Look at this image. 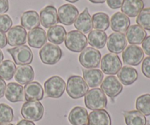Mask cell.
I'll use <instances>...</instances> for the list:
<instances>
[{
	"instance_id": "cell-31",
	"label": "cell",
	"mask_w": 150,
	"mask_h": 125,
	"mask_svg": "<svg viewBox=\"0 0 150 125\" xmlns=\"http://www.w3.org/2000/svg\"><path fill=\"white\" fill-rule=\"evenodd\" d=\"M123 115L126 125H146V117L139 111H126L123 113Z\"/></svg>"
},
{
	"instance_id": "cell-27",
	"label": "cell",
	"mask_w": 150,
	"mask_h": 125,
	"mask_svg": "<svg viewBox=\"0 0 150 125\" xmlns=\"http://www.w3.org/2000/svg\"><path fill=\"white\" fill-rule=\"evenodd\" d=\"M87 125H111V119L105 110L93 111L89 114Z\"/></svg>"
},
{
	"instance_id": "cell-8",
	"label": "cell",
	"mask_w": 150,
	"mask_h": 125,
	"mask_svg": "<svg viewBox=\"0 0 150 125\" xmlns=\"http://www.w3.org/2000/svg\"><path fill=\"white\" fill-rule=\"evenodd\" d=\"M7 52L11 55L14 63L18 65L29 64L33 60L32 50L27 45H20L13 48H8Z\"/></svg>"
},
{
	"instance_id": "cell-40",
	"label": "cell",
	"mask_w": 150,
	"mask_h": 125,
	"mask_svg": "<svg viewBox=\"0 0 150 125\" xmlns=\"http://www.w3.org/2000/svg\"><path fill=\"white\" fill-rule=\"evenodd\" d=\"M142 44L144 53L150 56V36L146 37Z\"/></svg>"
},
{
	"instance_id": "cell-43",
	"label": "cell",
	"mask_w": 150,
	"mask_h": 125,
	"mask_svg": "<svg viewBox=\"0 0 150 125\" xmlns=\"http://www.w3.org/2000/svg\"><path fill=\"white\" fill-rule=\"evenodd\" d=\"M6 86H7V85H6L5 81L0 78V99L4 97V92H5Z\"/></svg>"
},
{
	"instance_id": "cell-9",
	"label": "cell",
	"mask_w": 150,
	"mask_h": 125,
	"mask_svg": "<svg viewBox=\"0 0 150 125\" xmlns=\"http://www.w3.org/2000/svg\"><path fill=\"white\" fill-rule=\"evenodd\" d=\"M122 66V64L120 57L115 54H107L101 59V70L106 75L114 76L117 74Z\"/></svg>"
},
{
	"instance_id": "cell-36",
	"label": "cell",
	"mask_w": 150,
	"mask_h": 125,
	"mask_svg": "<svg viewBox=\"0 0 150 125\" xmlns=\"http://www.w3.org/2000/svg\"><path fill=\"white\" fill-rule=\"evenodd\" d=\"M136 23L144 29L150 31V7L144 8L138 15Z\"/></svg>"
},
{
	"instance_id": "cell-24",
	"label": "cell",
	"mask_w": 150,
	"mask_h": 125,
	"mask_svg": "<svg viewBox=\"0 0 150 125\" xmlns=\"http://www.w3.org/2000/svg\"><path fill=\"white\" fill-rule=\"evenodd\" d=\"M89 114L85 108L76 106L71 110L68 121L72 125H87Z\"/></svg>"
},
{
	"instance_id": "cell-42",
	"label": "cell",
	"mask_w": 150,
	"mask_h": 125,
	"mask_svg": "<svg viewBox=\"0 0 150 125\" xmlns=\"http://www.w3.org/2000/svg\"><path fill=\"white\" fill-rule=\"evenodd\" d=\"M7 36L4 33L0 32V48H4L7 45Z\"/></svg>"
},
{
	"instance_id": "cell-19",
	"label": "cell",
	"mask_w": 150,
	"mask_h": 125,
	"mask_svg": "<svg viewBox=\"0 0 150 125\" xmlns=\"http://www.w3.org/2000/svg\"><path fill=\"white\" fill-rule=\"evenodd\" d=\"M146 32L138 24L129 26L126 31V39L130 45H140L146 37Z\"/></svg>"
},
{
	"instance_id": "cell-1",
	"label": "cell",
	"mask_w": 150,
	"mask_h": 125,
	"mask_svg": "<svg viewBox=\"0 0 150 125\" xmlns=\"http://www.w3.org/2000/svg\"><path fill=\"white\" fill-rule=\"evenodd\" d=\"M66 91L72 99L76 100L86 95L89 91V86L81 76H71L67 79Z\"/></svg>"
},
{
	"instance_id": "cell-33",
	"label": "cell",
	"mask_w": 150,
	"mask_h": 125,
	"mask_svg": "<svg viewBox=\"0 0 150 125\" xmlns=\"http://www.w3.org/2000/svg\"><path fill=\"white\" fill-rule=\"evenodd\" d=\"M16 70V64L11 60H4L0 64V78L4 81H10L14 76Z\"/></svg>"
},
{
	"instance_id": "cell-41",
	"label": "cell",
	"mask_w": 150,
	"mask_h": 125,
	"mask_svg": "<svg viewBox=\"0 0 150 125\" xmlns=\"http://www.w3.org/2000/svg\"><path fill=\"white\" fill-rule=\"evenodd\" d=\"M9 10L8 0H0V15H3Z\"/></svg>"
},
{
	"instance_id": "cell-10",
	"label": "cell",
	"mask_w": 150,
	"mask_h": 125,
	"mask_svg": "<svg viewBox=\"0 0 150 125\" xmlns=\"http://www.w3.org/2000/svg\"><path fill=\"white\" fill-rule=\"evenodd\" d=\"M144 58V53L142 48L135 45L126 47L122 52V60L125 64L138 66Z\"/></svg>"
},
{
	"instance_id": "cell-26",
	"label": "cell",
	"mask_w": 150,
	"mask_h": 125,
	"mask_svg": "<svg viewBox=\"0 0 150 125\" xmlns=\"http://www.w3.org/2000/svg\"><path fill=\"white\" fill-rule=\"evenodd\" d=\"M21 24L25 29L28 30L38 28L40 24L39 14L35 10L24 12L21 16Z\"/></svg>"
},
{
	"instance_id": "cell-11",
	"label": "cell",
	"mask_w": 150,
	"mask_h": 125,
	"mask_svg": "<svg viewBox=\"0 0 150 125\" xmlns=\"http://www.w3.org/2000/svg\"><path fill=\"white\" fill-rule=\"evenodd\" d=\"M59 22L65 26H70L74 23L79 15V10L74 5L65 4L62 5L57 12Z\"/></svg>"
},
{
	"instance_id": "cell-5",
	"label": "cell",
	"mask_w": 150,
	"mask_h": 125,
	"mask_svg": "<svg viewBox=\"0 0 150 125\" xmlns=\"http://www.w3.org/2000/svg\"><path fill=\"white\" fill-rule=\"evenodd\" d=\"M21 114L28 121H38L43 117L44 107L39 101H27L22 105Z\"/></svg>"
},
{
	"instance_id": "cell-12",
	"label": "cell",
	"mask_w": 150,
	"mask_h": 125,
	"mask_svg": "<svg viewBox=\"0 0 150 125\" xmlns=\"http://www.w3.org/2000/svg\"><path fill=\"white\" fill-rule=\"evenodd\" d=\"M100 88L103 92L111 98H114L118 96L123 90L122 83L119 81L117 78L114 76H107L101 83Z\"/></svg>"
},
{
	"instance_id": "cell-15",
	"label": "cell",
	"mask_w": 150,
	"mask_h": 125,
	"mask_svg": "<svg viewBox=\"0 0 150 125\" xmlns=\"http://www.w3.org/2000/svg\"><path fill=\"white\" fill-rule=\"evenodd\" d=\"M40 23L46 29L56 26L59 23L57 10L53 5H48L44 7L40 13Z\"/></svg>"
},
{
	"instance_id": "cell-23",
	"label": "cell",
	"mask_w": 150,
	"mask_h": 125,
	"mask_svg": "<svg viewBox=\"0 0 150 125\" xmlns=\"http://www.w3.org/2000/svg\"><path fill=\"white\" fill-rule=\"evenodd\" d=\"M15 79L20 84L26 85L33 81L35 78V72L32 66L29 64L20 65L16 68L14 75Z\"/></svg>"
},
{
	"instance_id": "cell-22",
	"label": "cell",
	"mask_w": 150,
	"mask_h": 125,
	"mask_svg": "<svg viewBox=\"0 0 150 125\" xmlns=\"http://www.w3.org/2000/svg\"><path fill=\"white\" fill-rule=\"evenodd\" d=\"M144 7L143 0H125L121 7L122 13L127 17L134 18L142 12Z\"/></svg>"
},
{
	"instance_id": "cell-44",
	"label": "cell",
	"mask_w": 150,
	"mask_h": 125,
	"mask_svg": "<svg viewBox=\"0 0 150 125\" xmlns=\"http://www.w3.org/2000/svg\"><path fill=\"white\" fill-rule=\"evenodd\" d=\"M16 125H35V124L33 122V121L23 119V120H21L20 121H18V124Z\"/></svg>"
},
{
	"instance_id": "cell-37",
	"label": "cell",
	"mask_w": 150,
	"mask_h": 125,
	"mask_svg": "<svg viewBox=\"0 0 150 125\" xmlns=\"http://www.w3.org/2000/svg\"><path fill=\"white\" fill-rule=\"evenodd\" d=\"M13 20L8 15H0V32L5 34L11 29Z\"/></svg>"
},
{
	"instance_id": "cell-48",
	"label": "cell",
	"mask_w": 150,
	"mask_h": 125,
	"mask_svg": "<svg viewBox=\"0 0 150 125\" xmlns=\"http://www.w3.org/2000/svg\"><path fill=\"white\" fill-rule=\"evenodd\" d=\"M0 125H13V124H10V123H5V124H1Z\"/></svg>"
},
{
	"instance_id": "cell-13",
	"label": "cell",
	"mask_w": 150,
	"mask_h": 125,
	"mask_svg": "<svg viewBox=\"0 0 150 125\" xmlns=\"http://www.w3.org/2000/svg\"><path fill=\"white\" fill-rule=\"evenodd\" d=\"M107 48L112 54H118L123 52L127 47V41L125 35L120 32L111 34L107 39Z\"/></svg>"
},
{
	"instance_id": "cell-39",
	"label": "cell",
	"mask_w": 150,
	"mask_h": 125,
	"mask_svg": "<svg viewBox=\"0 0 150 125\" xmlns=\"http://www.w3.org/2000/svg\"><path fill=\"white\" fill-rule=\"evenodd\" d=\"M125 0H106L107 4L113 10L121 8Z\"/></svg>"
},
{
	"instance_id": "cell-21",
	"label": "cell",
	"mask_w": 150,
	"mask_h": 125,
	"mask_svg": "<svg viewBox=\"0 0 150 125\" xmlns=\"http://www.w3.org/2000/svg\"><path fill=\"white\" fill-rule=\"evenodd\" d=\"M5 97L11 102H21L24 100V90L22 85L14 82H10L6 86Z\"/></svg>"
},
{
	"instance_id": "cell-18",
	"label": "cell",
	"mask_w": 150,
	"mask_h": 125,
	"mask_svg": "<svg viewBox=\"0 0 150 125\" xmlns=\"http://www.w3.org/2000/svg\"><path fill=\"white\" fill-rule=\"evenodd\" d=\"M24 99L26 101H40L43 98L44 91L38 81L30 82L25 85Z\"/></svg>"
},
{
	"instance_id": "cell-2",
	"label": "cell",
	"mask_w": 150,
	"mask_h": 125,
	"mask_svg": "<svg viewBox=\"0 0 150 125\" xmlns=\"http://www.w3.org/2000/svg\"><path fill=\"white\" fill-rule=\"evenodd\" d=\"M84 102L86 108L92 111L102 110L106 107V95L100 88H94L88 91L84 97Z\"/></svg>"
},
{
	"instance_id": "cell-38",
	"label": "cell",
	"mask_w": 150,
	"mask_h": 125,
	"mask_svg": "<svg viewBox=\"0 0 150 125\" xmlns=\"http://www.w3.org/2000/svg\"><path fill=\"white\" fill-rule=\"evenodd\" d=\"M142 73L145 77L150 78V56H147L144 59L142 64Z\"/></svg>"
},
{
	"instance_id": "cell-16",
	"label": "cell",
	"mask_w": 150,
	"mask_h": 125,
	"mask_svg": "<svg viewBox=\"0 0 150 125\" xmlns=\"http://www.w3.org/2000/svg\"><path fill=\"white\" fill-rule=\"evenodd\" d=\"M74 26L78 31L83 34H88L92 31V18L89 14L87 7H86L84 10L78 16L74 22Z\"/></svg>"
},
{
	"instance_id": "cell-32",
	"label": "cell",
	"mask_w": 150,
	"mask_h": 125,
	"mask_svg": "<svg viewBox=\"0 0 150 125\" xmlns=\"http://www.w3.org/2000/svg\"><path fill=\"white\" fill-rule=\"evenodd\" d=\"M92 23L95 30L105 32L110 26L109 16L106 13L102 12L95 13L92 16Z\"/></svg>"
},
{
	"instance_id": "cell-35",
	"label": "cell",
	"mask_w": 150,
	"mask_h": 125,
	"mask_svg": "<svg viewBox=\"0 0 150 125\" xmlns=\"http://www.w3.org/2000/svg\"><path fill=\"white\" fill-rule=\"evenodd\" d=\"M13 108L7 104L0 103V124L10 123L13 120Z\"/></svg>"
},
{
	"instance_id": "cell-49",
	"label": "cell",
	"mask_w": 150,
	"mask_h": 125,
	"mask_svg": "<svg viewBox=\"0 0 150 125\" xmlns=\"http://www.w3.org/2000/svg\"><path fill=\"white\" fill-rule=\"evenodd\" d=\"M147 125H150V124H147Z\"/></svg>"
},
{
	"instance_id": "cell-3",
	"label": "cell",
	"mask_w": 150,
	"mask_h": 125,
	"mask_svg": "<svg viewBox=\"0 0 150 125\" xmlns=\"http://www.w3.org/2000/svg\"><path fill=\"white\" fill-rule=\"evenodd\" d=\"M64 44L69 51L80 53L86 48L88 40L84 34L78 30H73L69 32L66 35Z\"/></svg>"
},
{
	"instance_id": "cell-46",
	"label": "cell",
	"mask_w": 150,
	"mask_h": 125,
	"mask_svg": "<svg viewBox=\"0 0 150 125\" xmlns=\"http://www.w3.org/2000/svg\"><path fill=\"white\" fill-rule=\"evenodd\" d=\"M3 59H4V55H3L2 51L0 50V64H1V61H3Z\"/></svg>"
},
{
	"instance_id": "cell-25",
	"label": "cell",
	"mask_w": 150,
	"mask_h": 125,
	"mask_svg": "<svg viewBox=\"0 0 150 125\" xmlns=\"http://www.w3.org/2000/svg\"><path fill=\"white\" fill-rule=\"evenodd\" d=\"M83 80L88 86L95 88L100 86L103 80V73L98 69H83Z\"/></svg>"
},
{
	"instance_id": "cell-4",
	"label": "cell",
	"mask_w": 150,
	"mask_h": 125,
	"mask_svg": "<svg viewBox=\"0 0 150 125\" xmlns=\"http://www.w3.org/2000/svg\"><path fill=\"white\" fill-rule=\"evenodd\" d=\"M39 56L44 64L54 65L61 59L62 51L58 45L52 43H46L40 50Z\"/></svg>"
},
{
	"instance_id": "cell-28",
	"label": "cell",
	"mask_w": 150,
	"mask_h": 125,
	"mask_svg": "<svg viewBox=\"0 0 150 125\" xmlns=\"http://www.w3.org/2000/svg\"><path fill=\"white\" fill-rule=\"evenodd\" d=\"M117 77L123 85L129 86L134 83L139 78L137 70L132 67L124 66L117 73Z\"/></svg>"
},
{
	"instance_id": "cell-20",
	"label": "cell",
	"mask_w": 150,
	"mask_h": 125,
	"mask_svg": "<svg viewBox=\"0 0 150 125\" xmlns=\"http://www.w3.org/2000/svg\"><path fill=\"white\" fill-rule=\"evenodd\" d=\"M28 44L30 47L40 48L46 43L47 35L42 28H35L29 32L27 35Z\"/></svg>"
},
{
	"instance_id": "cell-34",
	"label": "cell",
	"mask_w": 150,
	"mask_h": 125,
	"mask_svg": "<svg viewBox=\"0 0 150 125\" xmlns=\"http://www.w3.org/2000/svg\"><path fill=\"white\" fill-rule=\"evenodd\" d=\"M136 108L143 115L150 116V95L145 94L136 99Z\"/></svg>"
},
{
	"instance_id": "cell-14",
	"label": "cell",
	"mask_w": 150,
	"mask_h": 125,
	"mask_svg": "<svg viewBox=\"0 0 150 125\" xmlns=\"http://www.w3.org/2000/svg\"><path fill=\"white\" fill-rule=\"evenodd\" d=\"M27 32L21 26H16L7 32V43L10 46H20L26 42Z\"/></svg>"
},
{
	"instance_id": "cell-7",
	"label": "cell",
	"mask_w": 150,
	"mask_h": 125,
	"mask_svg": "<svg viewBox=\"0 0 150 125\" xmlns=\"http://www.w3.org/2000/svg\"><path fill=\"white\" fill-rule=\"evenodd\" d=\"M79 62L86 69H93L98 67L101 60V54L98 49L88 47L81 52L79 55Z\"/></svg>"
},
{
	"instance_id": "cell-17",
	"label": "cell",
	"mask_w": 150,
	"mask_h": 125,
	"mask_svg": "<svg viewBox=\"0 0 150 125\" xmlns=\"http://www.w3.org/2000/svg\"><path fill=\"white\" fill-rule=\"evenodd\" d=\"M110 25L114 32L124 33L130 26V20L129 17L122 12H117L111 16Z\"/></svg>"
},
{
	"instance_id": "cell-29",
	"label": "cell",
	"mask_w": 150,
	"mask_h": 125,
	"mask_svg": "<svg viewBox=\"0 0 150 125\" xmlns=\"http://www.w3.org/2000/svg\"><path fill=\"white\" fill-rule=\"evenodd\" d=\"M66 32L65 29L62 26L56 25L49 28L47 32V39L54 45H60L65 40Z\"/></svg>"
},
{
	"instance_id": "cell-6",
	"label": "cell",
	"mask_w": 150,
	"mask_h": 125,
	"mask_svg": "<svg viewBox=\"0 0 150 125\" xmlns=\"http://www.w3.org/2000/svg\"><path fill=\"white\" fill-rule=\"evenodd\" d=\"M66 83L60 76H54L44 83V89L47 97L51 98H59L64 94Z\"/></svg>"
},
{
	"instance_id": "cell-30",
	"label": "cell",
	"mask_w": 150,
	"mask_h": 125,
	"mask_svg": "<svg viewBox=\"0 0 150 125\" xmlns=\"http://www.w3.org/2000/svg\"><path fill=\"white\" fill-rule=\"evenodd\" d=\"M107 39H108V37L105 32L99 30H92L89 33L87 40L91 46L95 47L98 49H101L105 47Z\"/></svg>"
},
{
	"instance_id": "cell-47",
	"label": "cell",
	"mask_w": 150,
	"mask_h": 125,
	"mask_svg": "<svg viewBox=\"0 0 150 125\" xmlns=\"http://www.w3.org/2000/svg\"><path fill=\"white\" fill-rule=\"evenodd\" d=\"M65 1H68V2H71V3H75V2H77L79 0H65Z\"/></svg>"
},
{
	"instance_id": "cell-45",
	"label": "cell",
	"mask_w": 150,
	"mask_h": 125,
	"mask_svg": "<svg viewBox=\"0 0 150 125\" xmlns=\"http://www.w3.org/2000/svg\"><path fill=\"white\" fill-rule=\"evenodd\" d=\"M89 1L92 3H95V4H103L106 0H89Z\"/></svg>"
}]
</instances>
